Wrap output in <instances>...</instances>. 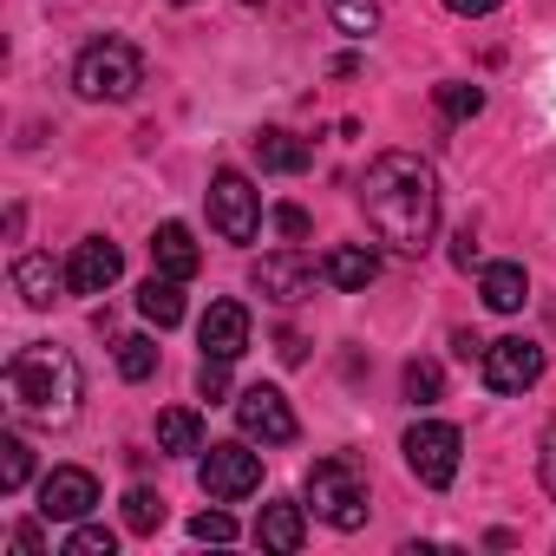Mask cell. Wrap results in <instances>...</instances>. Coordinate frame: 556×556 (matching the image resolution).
<instances>
[{
  "mask_svg": "<svg viewBox=\"0 0 556 556\" xmlns=\"http://www.w3.org/2000/svg\"><path fill=\"white\" fill-rule=\"evenodd\" d=\"M361 210L374 236L400 255H426L439 236V177L419 151H380L361 177Z\"/></svg>",
  "mask_w": 556,
  "mask_h": 556,
  "instance_id": "1",
  "label": "cell"
},
{
  "mask_svg": "<svg viewBox=\"0 0 556 556\" xmlns=\"http://www.w3.org/2000/svg\"><path fill=\"white\" fill-rule=\"evenodd\" d=\"M0 387H8V406L34 426H73L79 419V400H86V374L66 348L53 341H34L8 361V374H0Z\"/></svg>",
  "mask_w": 556,
  "mask_h": 556,
  "instance_id": "2",
  "label": "cell"
},
{
  "mask_svg": "<svg viewBox=\"0 0 556 556\" xmlns=\"http://www.w3.org/2000/svg\"><path fill=\"white\" fill-rule=\"evenodd\" d=\"M138 86H144V53L131 40H92L73 60V92L92 105H125L138 99Z\"/></svg>",
  "mask_w": 556,
  "mask_h": 556,
  "instance_id": "3",
  "label": "cell"
},
{
  "mask_svg": "<svg viewBox=\"0 0 556 556\" xmlns=\"http://www.w3.org/2000/svg\"><path fill=\"white\" fill-rule=\"evenodd\" d=\"M302 491H308V504L328 530H361L367 523V471L354 458H315Z\"/></svg>",
  "mask_w": 556,
  "mask_h": 556,
  "instance_id": "4",
  "label": "cell"
},
{
  "mask_svg": "<svg viewBox=\"0 0 556 556\" xmlns=\"http://www.w3.org/2000/svg\"><path fill=\"white\" fill-rule=\"evenodd\" d=\"M197 484H203L210 504H236V497L262 491V452H249V439H223V445L203 452Z\"/></svg>",
  "mask_w": 556,
  "mask_h": 556,
  "instance_id": "5",
  "label": "cell"
},
{
  "mask_svg": "<svg viewBox=\"0 0 556 556\" xmlns=\"http://www.w3.org/2000/svg\"><path fill=\"white\" fill-rule=\"evenodd\" d=\"M406 471L426 484V491H445L452 478H458V452H465V439H458V426H445V419H419L413 432H406Z\"/></svg>",
  "mask_w": 556,
  "mask_h": 556,
  "instance_id": "6",
  "label": "cell"
},
{
  "mask_svg": "<svg viewBox=\"0 0 556 556\" xmlns=\"http://www.w3.org/2000/svg\"><path fill=\"white\" fill-rule=\"evenodd\" d=\"M210 229L223 242H249L262 229V190L242 170H216L210 177Z\"/></svg>",
  "mask_w": 556,
  "mask_h": 556,
  "instance_id": "7",
  "label": "cell"
},
{
  "mask_svg": "<svg viewBox=\"0 0 556 556\" xmlns=\"http://www.w3.org/2000/svg\"><path fill=\"white\" fill-rule=\"evenodd\" d=\"M543 348L536 341H523V334H504V341H484V354H478V374H484V387L491 393H530L536 380H543Z\"/></svg>",
  "mask_w": 556,
  "mask_h": 556,
  "instance_id": "8",
  "label": "cell"
},
{
  "mask_svg": "<svg viewBox=\"0 0 556 556\" xmlns=\"http://www.w3.org/2000/svg\"><path fill=\"white\" fill-rule=\"evenodd\" d=\"M236 426H242V439L249 445H289L302 426H295V406L282 400V387H242L236 393Z\"/></svg>",
  "mask_w": 556,
  "mask_h": 556,
  "instance_id": "9",
  "label": "cell"
},
{
  "mask_svg": "<svg viewBox=\"0 0 556 556\" xmlns=\"http://www.w3.org/2000/svg\"><path fill=\"white\" fill-rule=\"evenodd\" d=\"M92 504H99V478L86 465H53L40 478V517L47 523H79V517H92Z\"/></svg>",
  "mask_w": 556,
  "mask_h": 556,
  "instance_id": "10",
  "label": "cell"
},
{
  "mask_svg": "<svg viewBox=\"0 0 556 556\" xmlns=\"http://www.w3.org/2000/svg\"><path fill=\"white\" fill-rule=\"evenodd\" d=\"M315 255H302V249H275V255H262L255 262V289L268 295V302H282V308H295V302H308L315 295Z\"/></svg>",
  "mask_w": 556,
  "mask_h": 556,
  "instance_id": "11",
  "label": "cell"
},
{
  "mask_svg": "<svg viewBox=\"0 0 556 556\" xmlns=\"http://www.w3.org/2000/svg\"><path fill=\"white\" fill-rule=\"evenodd\" d=\"M118 275H125V255H118L112 236H86V242L66 255V289H73V295H105Z\"/></svg>",
  "mask_w": 556,
  "mask_h": 556,
  "instance_id": "12",
  "label": "cell"
},
{
  "mask_svg": "<svg viewBox=\"0 0 556 556\" xmlns=\"http://www.w3.org/2000/svg\"><path fill=\"white\" fill-rule=\"evenodd\" d=\"M197 341L210 361H242L249 354V308L242 302H210L197 321Z\"/></svg>",
  "mask_w": 556,
  "mask_h": 556,
  "instance_id": "13",
  "label": "cell"
},
{
  "mask_svg": "<svg viewBox=\"0 0 556 556\" xmlns=\"http://www.w3.org/2000/svg\"><path fill=\"white\" fill-rule=\"evenodd\" d=\"M255 543H262V549H275V556H295V549L308 543V510H302V504H289V497L262 504V517H255Z\"/></svg>",
  "mask_w": 556,
  "mask_h": 556,
  "instance_id": "14",
  "label": "cell"
},
{
  "mask_svg": "<svg viewBox=\"0 0 556 556\" xmlns=\"http://www.w3.org/2000/svg\"><path fill=\"white\" fill-rule=\"evenodd\" d=\"M321 275H328L341 295H361V289L380 282V249H374V242H341V249H328Z\"/></svg>",
  "mask_w": 556,
  "mask_h": 556,
  "instance_id": "15",
  "label": "cell"
},
{
  "mask_svg": "<svg viewBox=\"0 0 556 556\" xmlns=\"http://www.w3.org/2000/svg\"><path fill=\"white\" fill-rule=\"evenodd\" d=\"M151 262H157V275H177V282H190L197 262H203L190 223H157V229H151Z\"/></svg>",
  "mask_w": 556,
  "mask_h": 556,
  "instance_id": "16",
  "label": "cell"
},
{
  "mask_svg": "<svg viewBox=\"0 0 556 556\" xmlns=\"http://www.w3.org/2000/svg\"><path fill=\"white\" fill-rule=\"evenodd\" d=\"M478 295H484L491 315H517V308L530 302V275H523V262H484Z\"/></svg>",
  "mask_w": 556,
  "mask_h": 556,
  "instance_id": "17",
  "label": "cell"
},
{
  "mask_svg": "<svg viewBox=\"0 0 556 556\" xmlns=\"http://www.w3.org/2000/svg\"><path fill=\"white\" fill-rule=\"evenodd\" d=\"M60 289H66V268H53V255H21L14 262V295L27 308H53Z\"/></svg>",
  "mask_w": 556,
  "mask_h": 556,
  "instance_id": "18",
  "label": "cell"
},
{
  "mask_svg": "<svg viewBox=\"0 0 556 556\" xmlns=\"http://www.w3.org/2000/svg\"><path fill=\"white\" fill-rule=\"evenodd\" d=\"M249 151H255V164H262V170H275V177H295V170H308V157H315L295 131H275V125H268V131H255V138H249Z\"/></svg>",
  "mask_w": 556,
  "mask_h": 556,
  "instance_id": "19",
  "label": "cell"
},
{
  "mask_svg": "<svg viewBox=\"0 0 556 556\" xmlns=\"http://www.w3.org/2000/svg\"><path fill=\"white\" fill-rule=\"evenodd\" d=\"M138 315L151 328H177L184 321V282H177V275H151V282L138 289Z\"/></svg>",
  "mask_w": 556,
  "mask_h": 556,
  "instance_id": "20",
  "label": "cell"
},
{
  "mask_svg": "<svg viewBox=\"0 0 556 556\" xmlns=\"http://www.w3.org/2000/svg\"><path fill=\"white\" fill-rule=\"evenodd\" d=\"M328 21L348 34V40H374L380 34V0H321Z\"/></svg>",
  "mask_w": 556,
  "mask_h": 556,
  "instance_id": "21",
  "label": "cell"
},
{
  "mask_svg": "<svg viewBox=\"0 0 556 556\" xmlns=\"http://www.w3.org/2000/svg\"><path fill=\"white\" fill-rule=\"evenodd\" d=\"M157 445H164V452H203V419H197L190 406L157 413Z\"/></svg>",
  "mask_w": 556,
  "mask_h": 556,
  "instance_id": "22",
  "label": "cell"
},
{
  "mask_svg": "<svg viewBox=\"0 0 556 556\" xmlns=\"http://www.w3.org/2000/svg\"><path fill=\"white\" fill-rule=\"evenodd\" d=\"M125 530H131V536H157V530H164V497H157L151 484H131V491H125Z\"/></svg>",
  "mask_w": 556,
  "mask_h": 556,
  "instance_id": "23",
  "label": "cell"
},
{
  "mask_svg": "<svg viewBox=\"0 0 556 556\" xmlns=\"http://www.w3.org/2000/svg\"><path fill=\"white\" fill-rule=\"evenodd\" d=\"M27 478H34V452H27V439L21 432H0V491H27Z\"/></svg>",
  "mask_w": 556,
  "mask_h": 556,
  "instance_id": "24",
  "label": "cell"
},
{
  "mask_svg": "<svg viewBox=\"0 0 556 556\" xmlns=\"http://www.w3.org/2000/svg\"><path fill=\"white\" fill-rule=\"evenodd\" d=\"M432 99H439V112H445L452 125H465V118H478V112H484V86H471V79H445Z\"/></svg>",
  "mask_w": 556,
  "mask_h": 556,
  "instance_id": "25",
  "label": "cell"
},
{
  "mask_svg": "<svg viewBox=\"0 0 556 556\" xmlns=\"http://www.w3.org/2000/svg\"><path fill=\"white\" fill-rule=\"evenodd\" d=\"M400 387H406V400H413V406H432V400L445 393V367H439V361H406Z\"/></svg>",
  "mask_w": 556,
  "mask_h": 556,
  "instance_id": "26",
  "label": "cell"
},
{
  "mask_svg": "<svg viewBox=\"0 0 556 556\" xmlns=\"http://www.w3.org/2000/svg\"><path fill=\"white\" fill-rule=\"evenodd\" d=\"M118 374L125 380H151L157 374V341L151 334H125L118 341Z\"/></svg>",
  "mask_w": 556,
  "mask_h": 556,
  "instance_id": "27",
  "label": "cell"
},
{
  "mask_svg": "<svg viewBox=\"0 0 556 556\" xmlns=\"http://www.w3.org/2000/svg\"><path fill=\"white\" fill-rule=\"evenodd\" d=\"M118 549V530H105V523H73V536H66V556H112Z\"/></svg>",
  "mask_w": 556,
  "mask_h": 556,
  "instance_id": "28",
  "label": "cell"
},
{
  "mask_svg": "<svg viewBox=\"0 0 556 556\" xmlns=\"http://www.w3.org/2000/svg\"><path fill=\"white\" fill-rule=\"evenodd\" d=\"M190 536L197 543H236V517L229 510H197L190 517Z\"/></svg>",
  "mask_w": 556,
  "mask_h": 556,
  "instance_id": "29",
  "label": "cell"
},
{
  "mask_svg": "<svg viewBox=\"0 0 556 556\" xmlns=\"http://www.w3.org/2000/svg\"><path fill=\"white\" fill-rule=\"evenodd\" d=\"M197 393H203V400H223V393H229V361H210V354H203V367H197Z\"/></svg>",
  "mask_w": 556,
  "mask_h": 556,
  "instance_id": "30",
  "label": "cell"
},
{
  "mask_svg": "<svg viewBox=\"0 0 556 556\" xmlns=\"http://www.w3.org/2000/svg\"><path fill=\"white\" fill-rule=\"evenodd\" d=\"M536 478H543V491L556 497V419H549L543 439H536Z\"/></svg>",
  "mask_w": 556,
  "mask_h": 556,
  "instance_id": "31",
  "label": "cell"
},
{
  "mask_svg": "<svg viewBox=\"0 0 556 556\" xmlns=\"http://www.w3.org/2000/svg\"><path fill=\"white\" fill-rule=\"evenodd\" d=\"M268 223L282 229L289 242H302V236H308V210H302V203H275V210H268Z\"/></svg>",
  "mask_w": 556,
  "mask_h": 556,
  "instance_id": "32",
  "label": "cell"
},
{
  "mask_svg": "<svg viewBox=\"0 0 556 556\" xmlns=\"http://www.w3.org/2000/svg\"><path fill=\"white\" fill-rule=\"evenodd\" d=\"M14 549H21V556H40V549H47L40 523H21V530H14Z\"/></svg>",
  "mask_w": 556,
  "mask_h": 556,
  "instance_id": "33",
  "label": "cell"
},
{
  "mask_svg": "<svg viewBox=\"0 0 556 556\" xmlns=\"http://www.w3.org/2000/svg\"><path fill=\"white\" fill-rule=\"evenodd\" d=\"M445 8H452V14H465V21H478V14H497L504 0H445Z\"/></svg>",
  "mask_w": 556,
  "mask_h": 556,
  "instance_id": "34",
  "label": "cell"
},
{
  "mask_svg": "<svg viewBox=\"0 0 556 556\" xmlns=\"http://www.w3.org/2000/svg\"><path fill=\"white\" fill-rule=\"evenodd\" d=\"M452 262H458V268H471V262H478V236H471V229H458V242H452Z\"/></svg>",
  "mask_w": 556,
  "mask_h": 556,
  "instance_id": "35",
  "label": "cell"
},
{
  "mask_svg": "<svg viewBox=\"0 0 556 556\" xmlns=\"http://www.w3.org/2000/svg\"><path fill=\"white\" fill-rule=\"evenodd\" d=\"M282 361H289V367H295V361H308V341H302L295 328H282Z\"/></svg>",
  "mask_w": 556,
  "mask_h": 556,
  "instance_id": "36",
  "label": "cell"
},
{
  "mask_svg": "<svg viewBox=\"0 0 556 556\" xmlns=\"http://www.w3.org/2000/svg\"><path fill=\"white\" fill-rule=\"evenodd\" d=\"M452 348H458V361H478V354H484V341H478V334H465V328L452 334Z\"/></svg>",
  "mask_w": 556,
  "mask_h": 556,
  "instance_id": "37",
  "label": "cell"
},
{
  "mask_svg": "<svg viewBox=\"0 0 556 556\" xmlns=\"http://www.w3.org/2000/svg\"><path fill=\"white\" fill-rule=\"evenodd\" d=\"M242 8H262V0H242Z\"/></svg>",
  "mask_w": 556,
  "mask_h": 556,
  "instance_id": "38",
  "label": "cell"
}]
</instances>
